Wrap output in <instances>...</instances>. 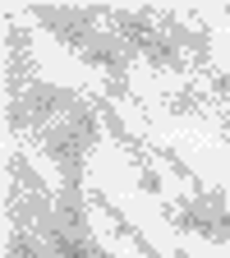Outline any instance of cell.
<instances>
[{"label":"cell","instance_id":"1","mask_svg":"<svg viewBox=\"0 0 230 258\" xmlns=\"http://www.w3.org/2000/svg\"><path fill=\"white\" fill-rule=\"evenodd\" d=\"M51 134H46V148H51V157L64 166V175H79V161H83V152H88V143H92V115L83 111V106H64L51 124Z\"/></svg>","mask_w":230,"mask_h":258},{"label":"cell","instance_id":"2","mask_svg":"<svg viewBox=\"0 0 230 258\" xmlns=\"http://www.w3.org/2000/svg\"><path fill=\"white\" fill-rule=\"evenodd\" d=\"M184 226L189 231H203V235H230V212L216 203V199H198V203H189L184 208Z\"/></svg>","mask_w":230,"mask_h":258}]
</instances>
